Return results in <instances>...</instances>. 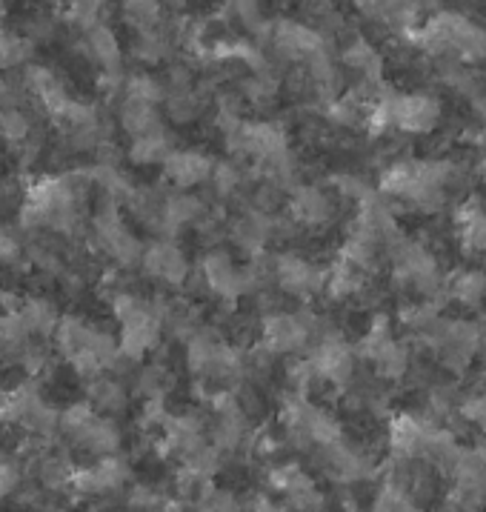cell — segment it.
Instances as JSON below:
<instances>
[{"instance_id":"obj_1","label":"cell","mask_w":486,"mask_h":512,"mask_svg":"<svg viewBox=\"0 0 486 512\" xmlns=\"http://www.w3.org/2000/svg\"><path fill=\"white\" fill-rule=\"evenodd\" d=\"M315 318L309 309L301 312H272L264 321V347L278 358V355H289L304 347L306 338L312 335Z\"/></svg>"},{"instance_id":"obj_2","label":"cell","mask_w":486,"mask_h":512,"mask_svg":"<svg viewBox=\"0 0 486 512\" xmlns=\"http://www.w3.org/2000/svg\"><path fill=\"white\" fill-rule=\"evenodd\" d=\"M309 361L318 372V381L335 384V387H346L355 375V352L346 347V341L338 332L324 335Z\"/></svg>"},{"instance_id":"obj_3","label":"cell","mask_w":486,"mask_h":512,"mask_svg":"<svg viewBox=\"0 0 486 512\" xmlns=\"http://www.w3.org/2000/svg\"><path fill=\"white\" fill-rule=\"evenodd\" d=\"M269 41L275 46V52L286 58V61H309L315 52L326 49L324 35L309 29L306 23L298 21H275Z\"/></svg>"},{"instance_id":"obj_4","label":"cell","mask_w":486,"mask_h":512,"mask_svg":"<svg viewBox=\"0 0 486 512\" xmlns=\"http://www.w3.org/2000/svg\"><path fill=\"white\" fill-rule=\"evenodd\" d=\"M272 275H275V284L281 287V292L295 295V298H306V295H315V292H324L326 289L324 269L312 267L309 261L298 258V255L275 258Z\"/></svg>"},{"instance_id":"obj_5","label":"cell","mask_w":486,"mask_h":512,"mask_svg":"<svg viewBox=\"0 0 486 512\" xmlns=\"http://www.w3.org/2000/svg\"><path fill=\"white\" fill-rule=\"evenodd\" d=\"M435 427L424 424L421 418L398 415L389 427V450L395 461H424V447L429 432Z\"/></svg>"},{"instance_id":"obj_6","label":"cell","mask_w":486,"mask_h":512,"mask_svg":"<svg viewBox=\"0 0 486 512\" xmlns=\"http://www.w3.org/2000/svg\"><path fill=\"white\" fill-rule=\"evenodd\" d=\"M203 281H206V287L223 298H238L243 292H249L246 269L235 267L226 252H212L203 258Z\"/></svg>"},{"instance_id":"obj_7","label":"cell","mask_w":486,"mask_h":512,"mask_svg":"<svg viewBox=\"0 0 486 512\" xmlns=\"http://www.w3.org/2000/svg\"><path fill=\"white\" fill-rule=\"evenodd\" d=\"M163 172L169 175L172 184L186 189V186H198L203 181H212L215 164L198 149H181V152L172 149V155L163 164Z\"/></svg>"},{"instance_id":"obj_8","label":"cell","mask_w":486,"mask_h":512,"mask_svg":"<svg viewBox=\"0 0 486 512\" xmlns=\"http://www.w3.org/2000/svg\"><path fill=\"white\" fill-rule=\"evenodd\" d=\"M143 269L152 275V278H161L166 284L178 287L186 281L189 275V264H186V255L175 244H152L146 246L143 252Z\"/></svg>"},{"instance_id":"obj_9","label":"cell","mask_w":486,"mask_h":512,"mask_svg":"<svg viewBox=\"0 0 486 512\" xmlns=\"http://www.w3.org/2000/svg\"><path fill=\"white\" fill-rule=\"evenodd\" d=\"M455 484H458V498L461 501H475L486 492V447H472L461 450L455 467Z\"/></svg>"},{"instance_id":"obj_10","label":"cell","mask_w":486,"mask_h":512,"mask_svg":"<svg viewBox=\"0 0 486 512\" xmlns=\"http://www.w3.org/2000/svg\"><path fill=\"white\" fill-rule=\"evenodd\" d=\"M292 224L301 226H326L332 218V201L318 186H295L289 201Z\"/></svg>"},{"instance_id":"obj_11","label":"cell","mask_w":486,"mask_h":512,"mask_svg":"<svg viewBox=\"0 0 486 512\" xmlns=\"http://www.w3.org/2000/svg\"><path fill=\"white\" fill-rule=\"evenodd\" d=\"M75 441L81 444L83 450L92 452V455L109 458V455H115L118 447H121V432H118V427H115L109 418L95 415V418L75 435Z\"/></svg>"},{"instance_id":"obj_12","label":"cell","mask_w":486,"mask_h":512,"mask_svg":"<svg viewBox=\"0 0 486 512\" xmlns=\"http://www.w3.org/2000/svg\"><path fill=\"white\" fill-rule=\"evenodd\" d=\"M458 238L466 252L486 255V209L478 204H466L458 212Z\"/></svg>"},{"instance_id":"obj_13","label":"cell","mask_w":486,"mask_h":512,"mask_svg":"<svg viewBox=\"0 0 486 512\" xmlns=\"http://www.w3.org/2000/svg\"><path fill=\"white\" fill-rule=\"evenodd\" d=\"M86 49L95 61L101 63L103 69H109V75H118L121 66V46L118 38L109 26H95L92 32H86Z\"/></svg>"},{"instance_id":"obj_14","label":"cell","mask_w":486,"mask_h":512,"mask_svg":"<svg viewBox=\"0 0 486 512\" xmlns=\"http://www.w3.org/2000/svg\"><path fill=\"white\" fill-rule=\"evenodd\" d=\"M121 123L123 129L132 135V141L146 138V135H155V132H163L155 106H149V103L141 101H129V98H126V103H123L121 109Z\"/></svg>"},{"instance_id":"obj_15","label":"cell","mask_w":486,"mask_h":512,"mask_svg":"<svg viewBox=\"0 0 486 512\" xmlns=\"http://www.w3.org/2000/svg\"><path fill=\"white\" fill-rule=\"evenodd\" d=\"M344 63L349 69L361 72L366 83H378L381 78V55L375 52V46L364 38H352L344 46Z\"/></svg>"},{"instance_id":"obj_16","label":"cell","mask_w":486,"mask_h":512,"mask_svg":"<svg viewBox=\"0 0 486 512\" xmlns=\"http://www.w3.org/2000/svg\"><path fill=\"white\" fill-rule=\"evenodd\" d=\"M446 292H449L458 304H464V307H481L486 298V275L481 269L458 272V275L449 281Z\"/></svg>"},{"instance_id":"obj_17","label":"cell","mask_w":486,"mask_h":512,"mask_svg":"<svg viewBox=\"0 0 486 512\" xmlns=\"http://www.w3.org/2000/svg\"><path fill=\"white\" fill-rule=\"evenodd\" d=\"M375 369L386 381H401L409 372V352H406L404 344L401 341H389L384 352L375 358Z\"/></svg>"},{"instance_id":"obj_18","label":"cell","mask_w":486,"mask_h":512,"mask_svg":"<svg viewBox=\"0 0 486 512\" xmlns=\"http://www.w3.org/2000/svg\"><path fill=\"white\" fill-rule=\"evenodd\" d=\"M169 155H172V149H169V141L163 132L138 138V141H132V149H129V158L135 164H166Z\"/></svg>"},{"instance_id":"obj_19","label":"cell","mask_w":486,"mask_h":512,"mask_svg":"<svg viewBox=\"0 0 486 512\" xmlns=\"http://www.w3.org/2000/svg\"><path fill=\"white\" fill-rule=\"evenodd\" d=\"M89 404L92 407H101L106 412H121L126 407V392L118 381H109V378H95L89 384Z\"/></svg>"},{"instance_id":"obj_20","label":"cell","mask_w":486,"mask_h":512,"mask_svg":"<svg viewBox=\"0 0 486 512\" xmlns=\"http://www.w3.org/2000/svg\"><path fill=\"white\" fill-rule=\"evenodd\" d=\"M21 315L29 324V332H38V335H55V329L61 324L58 309L52 307V304H46V301H29L21 309Z\"/></svg>"},{"instance_id":"obj_21","label":"cell","mask_w":486,"mask_h":512,"mask_svg":"<svg viewBox=\"0 0 486 512\" xmlns=\"http://www.w3.org/2000/svg\"><path fill=\"white\" fill-rule=\"evenodd\" d=\"M29 324L21 315V309H9L0 315V344L9 349H21L29 338Z\"/></svg>"},{"instance_id":"obj_22","label":"cell","mask_w":486,"mask_h":512,"mask_svg":"<svg viewBox=\"0 0 486 512\" xmlns=\"http://www.w3.org/2000/svg\"><path fill=\"white\" fill-rule=\"evenodd\" d=\"M126 98H129V101H141L149 103V106H158V103L166 98V89H163L155 78H149V75H135V78L126 81Z\"/></svg>"},{"instance_id":"obj_23","label":"cell","mask_w":486,"mask_h":512,"mask_svg":"<svg viewBox=\"0 0 486 512\" xmlns=\"http://www.w3.org/2000/svg\"><path fill=\"white\" fill-rule=\"evenodd\" d=\"M169 118L178 123H189L195 121L201 115V101L192 95V92H181V95H169Z\"/></svg>"},{"instance_id":"obj_24","label":"cell","mask_w":486,"mask_h":512,"mask_svg":"<svg viewBox=\"0 0 486 512\" xmlns=\"http://www.w3.org/2000/svg\"><path fill=\"white\" fill-rule=\"evenodd\" d=\"M126 21L132 23V26H138L143 32H152L158 21H161V9L155 6V3H129L126 6Z\"/></svg>"},{"instance_id":"obj_25","label":"cell","mask_w":486,"mask_h":512,"mask_svg":"<svg viewBox=\"0 0 486 512\" xmlns=\"http://www.w3.org/2000/svg\"><path fill=\"white\" fill-rule=\"evenodd\" d=\"M212 186H215V192H218L221 198H232V195L238 192V186H241V172H238V166H215V172H212Z\"/></svg>"},{"instance_id":"obj_26","label":"cell","mask_w":486,"mask_h":512,"mask_svg":"<svg viewBox=\"0 0 486 512\" xmlns=\"http://www.w3.org/2000/svg\"><path fill=\"white\" fill-rule=\"evenodd\" d=\"M29 132H32V123H29V118L23 115L21 109H6V115H3V138L21 144V141L29 138Z\"/></svg>"},{"instance_id":"obj_27","label":"cell","mask_w":486,"mask_h":512,"mask_svg":"<svg viewBox=\"0 0 486 512\" xmlns=\"http://www.w3.org/2000/svg\"><path fill=\"white\" fill-rule=\"evenodd\" d=\"M101 6L98 3H75L72 9H69V21L78 23L83 32H92L95 26H101Z\"/></svg>"},{"instance_id":"obj_28","label":"cell","mask_w":486,"mask_h":512,"mask_svg":"<svg viewBox=\"0 0 486 512\" xmlns=\"http://www.w3.org/2000/svg\"><path fill=\"white\" fill-rule=\"evenodd\" d=\"M15 487H18V470L0 461V498L15 492Z\"/></svg>"},{"instance_id":"obj_29","label":"cell","mask_w":486,"mask_h":512,"mask_svg":"<svg viewBox=\"0 0 486 512\" xmlns=\"http://www.w3.org/2000/svg\"><path fill=\"white\" fill-rule=\"evenodd\" d=\"M12 258H18V241L0 232V261H12Z\"/></svg>"},{"instance_id":"obj_30","label":"cell","mask_w":486,"mask_h":512,"mask_svg":"<svg viewBox=\"0 0 486 512\" xmlns=\"http://www.w3.org/2000/svg\"><path fill=\"white\" fill-rule=\"evenodd\" d=\"M3 115H6V112L0 109V138H3Z\"/></svg>"}]
</instances>
